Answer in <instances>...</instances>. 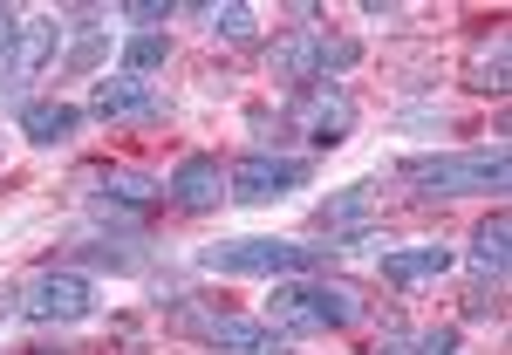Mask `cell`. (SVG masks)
<instances>
[{"label":"cell","mask_w":512,"mask_h":355,"mask_svg":"<svg viewBox=\"0 0 512 355\" xmlns=\"http://www.w3.org/2000/svg\"><path fill=\"white\" fill-rule=\"evenodd\" d=\"M335 260V246H301V239H219L198 253L205 274H233V280H301L321 274Z\"/></svg>","instance_id":"cell-1"},{"label":"cell","mask_w":512,"mask_h":355,"mask_svg":"<svg viewBox=\"0 0 512 355\" xmlns=\"http://www.w3.org/2000/svg\"><path fill=\"white\" fill-rule=\"evenodd\" d=\"M369 315L362 294L349 280H274V308H267V328L280 335H308V328H355Z\"/></svg>","instance_id":"cell-2"},{"label":"cell","mask_w":512,"mask_h":355,"mask_svg":"<svg viewBox=\"0 0 512 355\" xmlns=\"http://www.w3.org/2000/svg\"><path fill=\"white\" fill-rule=\"evenodd\" d=\"M506 178H512L506 144H492V151H437V158H410L403 164V185H417L424 198L506 192Z\"/></svg>","instance_id":"cell-3"},{"label":"cell","mask_w":512,"mask_h":355,"mask_svg":"<svg viewBox=\"0 0 512 355\" xmlns=\"http://www.w3.org/2000/svg\"><path fill=\"white\" fill-rule=\"evenodd\" d=\"M171 321H178L185 335H198V342L226 349V355H294V335H280V328H267V321H253V315H233V308H198V301H178Z\"/></svg>","instance_id":"cell-4"},{"label":"cell","mask_w":512,"mask_h":355,"mask_svg":"<svg viewBox=\"0 0 512 355\" xmlns=\"http://www.w3.org/2000/svg\"><path fill=\"white\" fill-rule=\"evenodd\" d=\"M287 130H301L308 144L335 151V144L355 130V103L335 89V82H301V89L287 96Z\"/></svg>","instance_id":"cell-5"},{"label":"cell","mask_w":512,"mask_h":355,"mask_svg":"<svg viewBox=\"0 0 512 355\" xmlns=\"http://www.w3.org/2000/svg\"><path fill=\"white\" fill-rule=\"evenodd\" d=\"M89 308H96V287L76 274V267H41L28 287H21V315L28 321H89Z\"/></svg>","instance_id":"cell-6"},{"label":"cell","mask_w":512,"mask_h":355,"mask_svg":"<svg viewBox=\"0 0 512 355\" xmlns=\"http://www.w3.org/2000/svg\"><path fill=\"white\" fill-rule=\"evenodd\" d=\"M294 185H308V164L280 158V151H253V158H239L233 171H226V198H239V205H274V198H287Z\"/></svg>","instance_id":"cell-7"},{"label":"cell","mask_w":512,"mask_h":355,"mask_svg":"<svg viewBox=\"0 0 512 355\" xmlns=\"http://www.w3.org/2000/svg\"><path fill=\"white\" fill-rule=\"evenodd\" d=\"M89 110H96L103 123H123V117L158 123V117H164V103H158V89H151V76H130V69H117V76L96 82V89H89Z\"/></svg>","instance_id":"cell-8"},{"label":"cell","mask_w":512,"mask_h":355,"mask_svg":"<svg viewBox=\"0 0 512 355\" xmlns=\"http://www.w3.org/2000/svg\"><path fill=\"white\" fill-rule=\"evenodd\" d=\"M164 198L178 205V212H212L219 198H226V164L192 151V158L171 164V178H164Z\"/></svg>","instance_id":"cell-9"},{"label":"cell","mask_w":512,"mask_h":355,"mask_svg":"<svg viewBox=\"0 0 512 355\" xmlns=\"http://www.w3.org/2000/svg\"><path fill=\"white\" fill-rule=\"evenodd\" d=\"M14 123H21V137H28V144H69V137L82 130V110L55 96V103H21Z\"/></svg>","instance_id":"cell-10"},{"label":"cell","mask_w":512,"mask_h":355,"mask_svg":"<svg viewBox=\"0 0 512 355\" xmlns=\"http://www.w3.org/2000/svg\"><path fill=\"white\" fill-rule=\"evenodd\" d=\"M437 274H451V246H390L383 253V280L390 287H424Z\"/></svg>","instance_id":"cell-11"},{"label":"cell","mask_w":512,"mask_h":355,"mask_svg":"<svg viewBox=\"0 0 512 355\" xmlns=\"http://www.w3.org/2000/svg\"><path fill=\"white\" fill-rule=\"evenodd\" d=\"M315 41H321V28H287V35L267 48V69H274L280 82H315Z\"/></svg>","instance_id":"cell-12"},{"label":"cell","mask_w":512,"mask_h":355,"mask_svg":"<svg viewBox=\"0 0 512 355\" xmlns=\"http://www.w3.org/2000/svg\"><path fill=\"white\" fill-rule=\"evenodd\" d=\"M96 185L110 198V205H123V212H144V205H158L164 198V178H151V171H130V164H110V171H96Z\"/></svg>","instance_id":"cell-13"},{"label":"cell","mask_w":512,"mask_h":355,"mask_svg":"<svg viewBox=\"0 0 512 355\" xmlns=\"http://www.w3.org/2000/svg\"><path fill=\"white\" fill-rule=\"evenodd\" d=\"M506 76H512V48H506V35L478 41L472 62H465V89H478V96H506V89H512Z\"/></svg>","instance_id":"cell-14"},{"label":"cell","mask_w":512,"mask_h":355,"mask_svg":"<svg viewBox=\"0 0 512 355\" xmlns=\"http://www.w3.org/2000/svg\"><path fill=\"white\" fill-rule=\"evenodd\" d=\"M355 226H376V192L369 185H349V192L321 198V233H355Z\"/></svg>","instance_id":"cell-15"},{"label":"cell","mask_w":512,"mask_h":355,"mask_svg":"<svg viewBox=\"0 0 512 355\" xmlns=\"http://www.w3.org/2000/svg\"><path fill=\"white\" fill-rule=\"evenodd\" d=\"M472 260H478V274L506 280V260H512V219H506V212L478 219V233H472Z\"/></svg>","instance_id":"cell-16"},{"label":"cell","mask_w":512,"mask_h":355,"mask_svg":"<svg viewBox=\"0 0 512 355\" xmlns=\"http://www.w3.org/2000/svg\"><path fill=\"white\" fill-rule=\"evenodd\" d=\"M355 62H362V41H355V35H321L315 41V82L349 76Z\"/></svg>","instance_id":"cell-17"},{"label":"cell","mask_w":512,"mask_h":355,"mask_svg":"<svg viewBox=\"0 0 512 355\" xmlns=\"http://www.w3.org/2000/svg\"><path fill=\"white\" fill-rule=\"evenodd\" d=\"M164 55H171V35H164V28H137V35L123 41V69H130V76L164 69Z\"/></svg>","instance_id":"cell-18"},{"label":"cell","mask_w":512,"mask_h":355,"mask_svg":"<svg viewBox=\"0 0 512 355\" xmlns=\"http://www.w3.org/2000/svg\"><path fill=\"white\" fill-rule=\"evenodd\" d=\"M205 21H212V35L233 41V48H246V41L260 35V14H253V7H239V0H226V7H205Z\"/></svg>","instance_id":"cell-19"},{"label":"cell","mask_w":512,"mask_h":355,"mask_svg":"<svg viewBox=\"0 0 512 355\" xmlns=\"http://www.w3.org/2000/svg\"><path fill=\"white\" fill-rule=\"evenodd\" d=\"M103 55H110V28H89V35H76V41H69L62 69H69V76H89V69H96Z\"/></svg>","instance_id":"cell-20"},{"label":"cell","mask_w":512,"mask_h":355,"mask_svg":"<svg viewBox=\"0 0 512 355\" xmlns=\"http://www.w3.org/2000/svg\"><path fill=\"white\" fill-rule=\"evenodd\" d=\"M82 267H103V274H137L144 260L137 253H123V246H110V239H89V246H76Z\"/></svg>","instance_id":"cell-21"},{"label":"cell","mask_w":512,"mask_h":355,"mask_svg":"<svg viewBox=\"0 0 512 355\" xmlns=\"http://www.w3.org/2000/svg\"><path fill=\"white\" fill-rule=\"evenodd\" d=\"M410 342H417V355H458V328H424Z\"/></svg>","instance_id":"cell-22"},{"label":"cell","mask_w":512,"mask_h":355,"mask_svg":"<svg viewBox=\"0 0 512 355\" xmlns=\"http://www.w3.org/2000/svg\"><path fill=\"white\" fill-rule=\"evenodd\" d=\"M123 14H130V21H144V28H151V21H171V14H178V7H171V0H130V7H123Z\"/></svg>","instance_id":"cell-23"},{"label":"cell","mask_w":512,"mask_h":355,"mask_svg":"<svg viewBox=\"0 0 512 355\" xmlns=\"http://www.w3.org/2000/svg\"><path fill=\"white\" fill-rule=\"evenodd\" d=\"M465 315H472V321H499V315H506V301H499V294H472Z\"/></svg>","instance_id":"cell-24"},{"label":"cell","mask_w":512,"mask_h":355,"mask_svg":"<svg viewBox=\"0 0 512 355\" xmlns=\"http://www.w3.org/2000/svg\"><path fill=\"white\" fill-rule=\"evenodd\" d=\"M376 355H417V342H410V335H396V328H390V335H383V349H376Z\"/></svg>","instance_id":"cell-25"},{"label":"cell","mask_w":512,"mask_h":355,"mask_svg":"<svg viewBox=\"0 0 512 355\" xmlns=\"http://www.w3.org/2000/svg\"><path fill=\"white\" fill-rule=\"evenodd\" d=\"M14 35H21V14H14V7H0V48H7Z\"/></svg>","instance_id":"cell-26"},{"label":"cell","mask_w":512,"mask_h":355,"mask_svg":"<svg viewBox=\"0 0 512 355\" xmlns=\"http://www.w3.org/2000/svg\"><path fill=\"white\" fill-rule=\"evenodd\" d=\"M7 315H21V294H14V287H0V321Z\"/></svg>","instance_id":"cell-27"}]
</instances>
